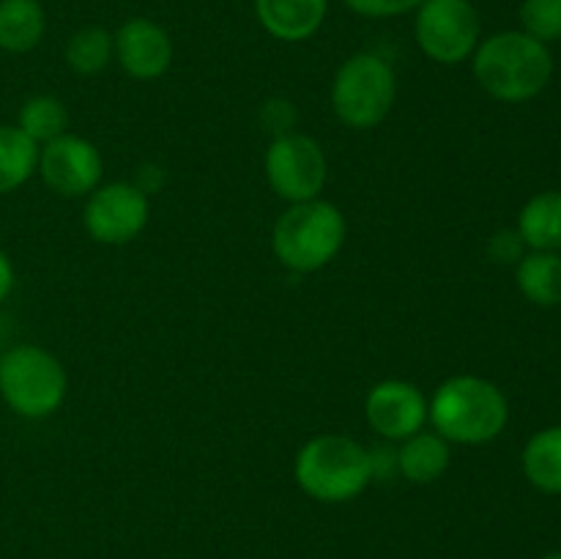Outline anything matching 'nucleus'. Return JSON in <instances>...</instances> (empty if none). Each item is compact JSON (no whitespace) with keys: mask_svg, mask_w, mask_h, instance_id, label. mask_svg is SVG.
Returning <instances> with one entry per match:
<instances>
[{"mask_svg":"<svg viewBox=\"0 0 561 559\" xmlns=\"http://www.w3.org/2000/svg\"><path fill=\"white\" fill-rule=\"evenodd\" d=\"M474 77L493 99L507 104L529 102L553 77L548 47L524 31L493 33L474 49Z\"/></svg>","mask_w":561,"mask_h":559,"instance_id":"nucleus-1","label":"nucleus"},{"mask_svg":"<svg viewBox=\"0 0 561 559\" xmlns=\"http://www.w3.org/2000/svg\"><path fill=\"white\" fill-rule=\"evenodd\" d=\"M433 431L455 444H488L507 427L510 406L502 389L480 376H453L427 403Z\"/></svg>","mask_w":561,"mask_h":559,"instance_id":"nucleus-2","label":"nucleus"},{"mask_svg":"<svg viewBox=\"0 0 561 559\" xmlns=\"http://www.w3.org/2000/svg\"><path fill=\"white\" fill-rule=\"evenodd\" d=\"M294 477L301 491L318 502H351L373 480L370 449L351 436L323 433L296 453Z\"/></svg>","mask_w":561,"mask_h":559,"instance_id":"nucleus-3","label":"nucleus"},{"mask_svg":"<svg viewBox=\"0 0 561 559\" xmlns=\"http://www.w3.org/2000/svg\"><path fill=\"white\" fill-rule=\"evenodd\" d=\"M345 244V217L334 203L312 197L290 203L274 223L272 250L290 272H318L337 258Z\"/></svg>","mask_w":561,"mask_h":559,"instance_id":"nucleus-4","label":"nucleus"},{"mask_svg":"<svg viewBox=\"0 0 561 559\" xmlns=\"http://www.w3.org/2000/svg\"><path fill=\"white\" fill-rule=\"evenodd\" d=\"M66 387L64 365L42 345L22 343L0 354V398L14 414L25 420L53 417L64 406Z\"/></svg>","mask_w":561,"mask_h":559,"instance_id":"nucleus-5","label":"nucleus"},{"mask_svg":"<svg viewBox=\"0 0 561 559\" xmlns=\"http://www.w3.org/2000/svg\"><path fill=\"white\" fill-rule=\"evenodd\" d=\"M398 77L376 53H359L345 60L334 75L332 107L351 129H373L392 110Z\"/></svg>","mask_w":561,"mask_h":559,"instance_id":"nucleus-6","label":"nucleus"},{"mask_svg":"<svg viewBox=\"0 0 561 559\" xmlns=\"http://www.w3.org/2000/svg\"><path fill=\"white\" fill-rule=\"evenodd\" d=\"M414 33L427 58L455 66L474 55L480 44V16L471 0H422Z\"/></svg>","mask_w":561,"mask_h":559,"instance_id":"nucleus-7","label":"nucleus"},{"mask_svg":"<svg viewBox=\"0 0 561 559\" xmlns=\"http://www.w3.org/2000/svg\"><path fill=\"white\" fill-rule=\"evenodd\" d=\"M266 175L272 190L288 203L312 201L323 192L329 164L321 142L310 135L274 137L266 151Z\"/></svg>","mask_w":561,"mask_h":559,"instance_id":"nucleus-8","label":"nucleus"},{"mask_svg":"<svg viewBox=\"0 0 561 559\" xmlns=\"http://www.w3.org/2000/svg\"><path fill=\"white\" fill-rule=\"evenodd\" d=\"M148 195H142L131 181H113L91 192L82 212L88 236L99 244L118 247L137 239L148 225Z\"/></svg>","mask_w":561,"mask_h":559,"instance_id":"nucleus-9","label":"nucleus"},{"mask_svg":"<svg viewBox=\"0 0 561 559\" xmlns=\"http://www.w3.org/2000/svg\"><path fill=\"white\" fill-rule=\"evenodd\" d=\"M102 153L80 135H60L38 151V173L44 184L64 197L91 195L102 181Z\"/></svg>","mask_w":561,"mask_h":559,"instance_id":"nucleus-10","label":"nucleus"},{"mask_svg":"<svg viewBox=\"0 0 561 559\" xmlns=\"http://www.w3.org/2000/svg\"><path fill=\"white\" fill-rule=\"evenodd\" d=\"M365 414L373 431L389 442H405L427 422V400L416 384L387 378L376 384L365 400Z\"/></svg>","mask_w":561,"mask_h":559,"instance_id":"nucleus-11","label":"nucleus"},{"mask_svg":"<svg viewBox=\"0 0 561 559\" xmlns=\"http://www.w3.org/2000/svg\"><path fill=\"white\" fill-rule=\"evenodd\" d=\"M113 47L121 69L135 80H157L170 69V60H173L170 33L146 16L124 22L113 36Z\"/></svg>","mask_w":561,"mask_h":559,"instance_id":"nucleus-12","label":"nucleus"},{"mask_svg":"<svg viewBox=\"0 0 561 559\" xmlns=\"http://www.w3.org/2000/svg\"><path fill=\"white\" fill-rule=\"evenodd\" d=\"M329 0H255L257 22L279 42H305L321 31Z\"/></svg>","mask_w":561,"mask_h":559,"instance_id":"nucleus-13","label":"nucleus"},{"mask_svg":"<svg viewBox=\"0 0 561 559\" xmlns=\"http://www.w3.org/2000/svg\"><path fill=\"white\" fill-rule=\"evenodd\" d=\"M47 16L38 0H0V49L31 53L42 44Z\"/></svg>","mask_w":561,"mask_h":559,"instance_id":"nucleus-14","label":"nucleus"},{"mask_svg":"<svg viewBox=\"0 0 561 559\" xmlns=\"http://www.w3.org/2000/svg\"><path fill=\"white\" fill-rule=\"evenodd\" d=\"M518 233L526 247L542 252L561 250V192H540L518 214Z\"/></svg>","mask_w":561,"mask_h":559,"instance_id":"nucleus-15","label":"nucleus"},{"mask_svg":"<svg viewBox=\"0 0 561 559\" xmlns=\"http://www.w3.org/2000/svg\"><path fill=\"white\" fill-rule=\"evenodd\" d=\"M449 442L438 433L420 431L403 442L398 449L400 475L411 482H436L449 469Z\"/></svg>","mask_w":561,"mask_h":559,"instance_id":"nucleus-16","label":"nucleus"},{"mask_svg":"<svg viewBox=\"0 0 561 559\" xmlns=\"http://www.w3.org/2000/svg\"><path fill=\"white\" fill-rule=\"evenodd\" d=\"M526 480L542 493H561V425L542 427L524 447Z\"/></svg>","mask_w":561,"mask_h":559,"instance_id":"nucleus-17","label":"nucleus"},{"mask_svg":"<svg viewBox=\"0 0 561 559\" xmlns=\"http://www.w3.org/2000/svg\"><path fill=\"white\" fill-rule=\"evenodd\" d=\"M518 288L529 301L540 307L561 305V255L559 252L531 250L518 261Z\"/></svg>","mask_w":561,"mask_h":559,"instance_id":"nucleus-18","label":"nucleus"},{"mask_svg":"<svg viewBox=\"0 0 561 559\" xmlns=\"http://www.w3.org/2000/svg\"><path fill=\"white\" fill-rule=\"evenodd\" d=\"M38 168V146L20 126L0 124V195L25 184Z\"/></svg>","mask_w":561,"mask_h":559,"instance_id":"nucleus-19","label":"nucleus"},{"mask_svg":"<svg viewBox=\"0 0 561 559\" xmlns=\"http://www.w3.org/2000/svg\"><path fill=\"white\" fill-rule=\"evenodd\" d=\"M113 55V36L99 25L80 27V31L71 33V38L66 42V64H69V69L75 71V75L82 77L99 75V71L110 64Z\"/></svg>","mask_w":561,"mask_h":559,"instance_id":"nucleus-20","label":"nucleus"},{"mask_svg":"<svg viewBox=\"0 0 561 559\" xmlns=\"http://www.w3.org/2000/svg\"><path fill=\"white\" fill-rule=\"evenodd\" d=\"M16 126H20V129L38 146V142H49L55 140V137L66 135L69 113H66L64 102H60L58 96L38 93V96H31L20 107Z\"/></svg>","mask_w":561,"mask_h":559,"instance_id":"nucleus-21","label":"nucleus"},{"mask_svg":"<svg viewBox=\"0 0 561 559\" xmlns=\"http://www.w3.org/2000/svg\"><path fill=\"white\" fill-rule=\"evenodd\" d=\"M520 25L537 42H559L561 38V0H524L520 3Z\"/></svg>","mask_w":561,"mask_h":559,"instance_id":"nucleus-22","label":"nucleus"},{"mask_svg":"<svg viewBox=\"0 0 561 559\" xmlns=\"http://www.w3.org/2000/svg\"><path fill=\"white\" fill-rule=\"evenodd\" d=\"M422 0H345L354 14L370 16V20H383V16L409 14L411 9H420Z\"/></svg>","mask_w":561,"mask_h":559,"instance_id":"nucleus-23","label":"nucleus"},{"mask_svg":"<svg viewBox=\"0 0 561 559\" xmlns=\"http://www.w3.org/2000/svg\"><path fill=\"white\" fill-rule=\"evenodd\" d=\"M263 129L272 132L274 137L288 135L290 126L296 124V110L288 99H266L261 107Z\"/></svg>","mask_w":561,"mask_h":559,"instance_id":"nucleus-24","label":"nucleus"},{"mask_svg":"<svg viewBox=\"0 0 561 559\" xmlns=\"http://www.w3.org/2000/svg\"><path fill=\"white\" fill-rule=\"evenodd\" d=\"M524 247L518 230H499L488 241V255L496 263H518L524 258Z\"/></svg>","mask_w":561,"mask_h":559,"instance_id":"nucleus-25","label":"nucleus"},{"mask_svg":"<svg viewBox=\"0 0 561 559\" xmlns=\"http://www.w3.org/2000/svg\"><path fill=\"white\" fill-rule=\"evenodd\" d=\"M370 469H373V480H389L394 471H400V460H398V449L392 447H373L370 449Z\"/></svg>","mask_w":561,"mask_h":559,"instance_id":"nucleus-26","label":"nucleus"},{"mask_svg":"<svg viewBox=\"0 0 561 559\" xmlns=\"http://www.w3.org/2000/svg\"><path fill=\"white\" fill-rule=\"evenodd\" d=\"M164 181H168V175H164V170L159 168V164H142L131 184H135L142 195H153V192L162 190Z\"/></svg>","mask_w":561,"mask_h":559,"instance_id":"nucleus-27","label":"nucleus"},{"mask_svg":"<svg viewBox=\"0 0 561 559\" xmlns=\"http://www.w3.org/2000/svg\"><path fill=\"white\" fill-rule=\"evenodd\" d=\"M11 290H14V266H11V258L0 250V305L9 299Z\"/></svg>","mask_w":561,"mask_h":559,"instance_id":"nucleus-28","label":"nucleus"},{"mask_svg":"<svg viewBox=\"0 0 561 559\" xmlns=\"http://www.w3.org/2000/svg\"><path fill=\"white\" fill-rule=\"evenodd\" d=\"M542 559H561V551H553V554H546Z\"/></svg>","mask_w":561,"mask_h":559,"instance_id":"nucleus-29","label":"nucleus"},{"mask_svg":"<svg viewBox=\"0 0 561 559\" xmlns=\"http://www.w3.org/2000/svg\"><path fill=\"white\" fill-rule=\"evenodd\" d=\"M0 354H3V343H0Z\"/></svg>","mask_w":561,"mask_h":559,"instance_id":"nucleus-30","label":"nucleus"}]
</instances>
